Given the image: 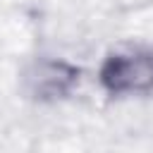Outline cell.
I'll return each mask as SVG.
<instances>
[{"label": "cell", "mask_w": 153, "mask_h": 153, "mask_svg": "<svg viewBox=\"0 0 153 153\" xmlns=\"http://www.w3.org/2000/svg\"><path fill=\"white\" fill-rule=\"evenodd\" d=\"M98 84L110 96L153 93V50L124 45L108 53L98 67Z\"/></svg>", "instance_id": "cell-1"}, {"label": "cell", "mask_w": 153, "mask_h": 153, "mask_svg": "<svg viewBox=\"0 0 153 153\" xmlns=\"http://www.w3.org/2000/svg\"><path fill=\"white\" fill-rule=\"evenodd\" d=\"M81 81V67L60 57H41L24 74V88L41 103H55L74 93Z\"/></svg>", "instance_id": "cell-2"}]
</instances>
